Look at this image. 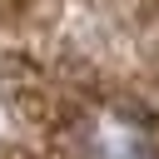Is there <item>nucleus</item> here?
<instances>
[{"label":"nucleus","instance_id":"nucleus-3","mask_svg":"<svg viewBox=\"0 0 159 159\" xmlns=\"http://www.w3.org/2000/svg\"><path fill=\"white\" fill-rule=\"evenodd\" d=\"M114 5H134L144 20H159V0H114Z\"/></svg>","mask_w":159,"mask_h":159},{"label":"nucleus","instance_id":"nucleus-1","mask_svg":"<svg viewBox=\"0 0 159 159\" xmlns=\"http://www.w3.org/2000/svg\"><path fill=\"white\" fill-rule=\"evenodd\" d=\"M25 114L80 159H159V80H124L65 60H20Z\"/></svg>","mask_w":159,"mask_h":159},{"label":"nucleus","instance_id":"nucleus-2","mask_svg":"<svg viewBox=\"0 0 159 159\" xmlns=\"http://www.w3.org/2000/svg\"><path fill=\"white\" fill-rule=\"evenodd\" d=\"M35 10H40V0H0V30H10V25H25Z\"/></svg>","mask_w":159,"mask_h":159}]
</instances>
